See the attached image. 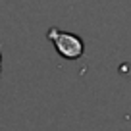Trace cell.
<instances>
[{
    "label": "cell",
    "mask_w": 131,
    "mask_h": 131,
    "mask_svg": "<svg viewBox=\"0 0 131 131\" xmlns=\"http://www.w3.org/2000/svg\"><path fill=\"white\" fill-rule=\"evenodd\" d=\"M48 41L54 42V48L56 52L60 54L62 58L66 60H77V58L83 56L85 52V45H83L81 37L73 35V33H68V31H60L56 27H50L48 33H46Z\"/></svg>",
    "instance_id": "6da1fadb"
},
{
    "label": "cell",
    "mask_w": 131,
    "mask_h": 131,
    "mask_svg": "<svg viewBox=\"0 0 131 131\" xmlns=\"http://www.w3.org/2000/svg\"><path fill=\"white\" fill-rule=\"evenodd\" d=\"M0 70H2V54H0Z\"/></svg>",
    "instance_id": "7a4b0ae2"
}]
</instances>
